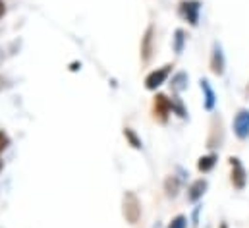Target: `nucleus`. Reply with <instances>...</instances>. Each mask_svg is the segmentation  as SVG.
<instances>
[{
    "mask_svg": "<svg viewBox=\"0 0 249 228\" xmlns=\"http://www.w3.org/2000/svg\"><path fill=\"white\" fill-rule=\"evenodd\" d=\"M8 145H10V137H8L4 132H0V153H2Z\"/></svg>",
    "mask_w": 249,
    "mask_h": 228,
    "instance_id": "f3484780",
    "label": "nucleus"
},
{
    "mask_svg": "<svg viewBox=\"0 0 249 228\" xmlns=\"http://www.w3.org/2000/svg\"><path fill=\"white\" fill-rule=\"evenodd\" d=\"M216 165V155H207V157H201L199 159V171L201 172H209L213 171V167Z\"/></svg>",
    "mask_w": 249,
    "mask_h": 228,
    "instance_id": "9b49d317",
    "label": "nucleus"
},
{
    "mask_svg": "<svg viewBox=\"0 0 249 228\" xmlns=\"http://www.w3.org/2000/svg\"><path fill=\"white\" fill-rule=\"evenodd\" d=\"M0 171H2V163H0Z\"/></svg>",
    "mask_w": 249,
    "mask_h": 228,
    "instance_id": "aec40b11",
    "label": "nucleus"
},
{
    "mask_svg": "<svg viewBox=\"0 0 249 228\" xmlns=\"http://www.w3.org/2000/svg\"><path fill=\"white\" fill-rule=\"evenodd\" d=\"M220 228H228V225H226V223H222V225H220Z\"/></svg>",
    "mask_w": 249,
    "mask_h": 228,
    "instance_id": "6ab92c4d",
    "label": "nucleus"
},
{
    "mask_svg": "<svg viewBox=\"0 0 249 228\" xmlns=\"http://www.w3.org/2000/svg\"><path fill=\"white\" fill-rule=\"evenodd\" d=\"M168 228H187V219L184 215H178L172 223H170V227Z\"/></svg>",
    "mask_w": 249,
    "mask_h": 228,
    "instance_id": "dca6fc26",
    "label": "nucleus"
},
{
    "mask_svg": "<svg viewBox=\"0 0 249 228\" xmlns=\"http://www.w3.org/2000/svg\"><path fill=\"white\" fill-rule=\"evenodd\" d=\"M211 68H213V72L218 74V76L224 72V57H222V49H220V45H214V49H213Z\"/></svg>",
    "mask_w": 249,
    "mask_h": 228,
    "instance_id": "6e6552de",
    "label": "nucleus"
},
{
    "mask_svg": "<svg viewBox=\"0 0 249 228\" xmlns=\"http://www.w3.org/2000/svg\"><path fill=\"white\" fill-rule=\"evenodd\" d=\"M205 190H207V182H205V180H197V182H193L191 188H189V193H187L189 201H193V203L199 201V199L203 197Z\"/></svg>",
    "mask_w": 249,
    "mask_h": 228,
    "instance_id": "9d476101",
    "label": "nucleus"
},
{
    "mask_svg": "<svg viewBox=\"0 0 249 228\" xmlns=\"http://www.w3.org/2000/svg\"><path fill=\"white\" fill-rule=\"evenodd\" d=\"M234 133L240 139L249 137V111H240L234 118Z\"/></svg>",
    "mask_w": 249,
    "mask_h": 228,
    "instance_id": "39448f33",
    "label": "nucleus"
},
{
    "mask_svg": "<svg viewBox=\"0 0 249 228\" xmlns=\"http://www.w3.org/2000/svg\"><path fill=\"white\" fill-rule=\"evenodd\" d=\"M199 10H201V4L197 0H184L180 4L182 16L186 18L191 25H197V21H199Z\"/></svg>",
    "mask_w": 249,
    "mask_h": 228,
    "instance_id": "20e7f679",
    "label": "nucleus"
},
{
    "mask_svg": "<svg viewBox=\"0 0 249 228\" xmlns=\"http://www.w3.org/2000/svg\"><path fill=\"white\" fill-rule=\"evenodd\" d=\"M124 135H125V139L129 141V145H131V147H135V149H141V139L137 137V133H135L133 130L125 128V130H124Z\"/></svg>",
    "mask_w": 249,
    "mask_h": 228,
    "instance_id": "4468645a",
    "label": "nucleus"
},
{
    "mask_svg": "<svg viewBox=\"0 0 249 228\" xmlns=\"http://www.w3.org/2000/svg\"><path fill=\"white\" fill-rule=\"evenodd\" d=\"M124 217L125 221L131 223V225H135L141 217V203H139L137 195L131 193V191L124 193Z\"/></svg>",
    "mask_w": 249,
    "mask_h": 228,
    "instance_id": "f257e3e1",
    "label": "nucleus"
},
{
    "mask_svg": "<svg viewBox=\"0 0 249 228\" xmlns=\"http://www.w3.org/2000/svg\"><path fill=\"white\" fill-rule=\"evenodd\" d=\"M155 228H160V227H159V225H157V227H155Z\"/></svg>",
    "mask_w": 249,
    "mask_h": 228,
    "instance_id": "412c9836",
    "label": "nucleus"
},
{
    "mask_svg": "<svg viewBox=\"0 0 249 228\" xmlns=\"http://www.w3.org/2000/svg\"><path fill=\"white\" fill-rule=\"evenodd\" d=\"M178 186H180V184H178V180H176L174 176L168 178V180H166V191H168V195H176V193H178Z\"/></svg>",
    "mask_w": 249,
    "mask_h": 228,
    "instance_id": "2eb2a0df",
    "label": "nucleus"
},
{
    "mask_svg": "<svg viewBox=\"0 0 249 228\" xmlns=\"http://www.w3.org/2000/svg\"><path fill=\"white\" fill-rule=\"evenodd\" d=\"M184 43H186V33L182 29H176V33H174V51L178 55L184 51Z\"/></svg>",
    "mask_w": 249,
    "mask_h": 228,
    "instance_id": "f8f14e48",
    "label": "nucleus"
},
{
    "mask_svg": "<svg viewBox=\"0 0 249 228\" xmlns=\"http://www.w3.org/2000/svg\"><path fill=\"white\" fill-rule=\"evenodd\" d=\"M186 83H187V76L184 72H180V74L172 79V89H174V91H184L187 87Z\"/></svg>",
    "mask_w": 249,
    "mask_h": 228,
    "instance_id": "ddd939ff",
    "label": "nucleus"
},
{
    "mask_svg": "<svg viewBox=\"0 0 249 228\" xmlns=\"http://www.w3.org/2000/svg\"><path fill=\"white\" fill-rule=\"evenodd\" d=\"M172 113V101L166 97V95H157L155 97V114L164 122L168 118V114Z\"/></svg>",
    "mask_w": 249,
    "mask_h": 228,
    "instance_id": "423d86ee",
    "label": "nucleus"
},
{
    "mask_svg": "<svg viewBox=\"0 0 249 228\" xmlns=\"http://www.w3.org/2000/svg\"><path fill=\"white\" fill-rule=\"evenodd\" d=\"M151 53H153V27H149L145 31L143 41H141V58H143V62H149Z\"/></svg>",
    "mask_w": 249,
    "mask_h": 228,
    "instance_id": "0eeeda50",
    "label": "nucleus"
},
{
    "mask_svg": "<svg viewBox=\"0 0 249 228\" xmlns=\"http://www.w3.org/2000/svg\"><path fill=\"white\" fill-rule=\"evenodd\" d=\"M170 70H172V66H170V64H166V66L157 68L155 72H151V74L147 76V79H145V87H147L149 91H153V89L160 87V85L166 81V77L170 76Z\"/></svg>",
    "mask_w": 249,
    "mask_h": 228,
    "instance_id": "f03ea898",
    "label": "nucleus"
},
{
    "mask_svg": "<svg viewBox=\"0 0 249 228\" xmlns=\"http://www.w3.org/2000/svg\"><path fill=\"white\" fill-rule=\"evenodd\" d=\"M2 14H4V2L0 0V16H2Z\"/></svg>",
    "mask_w": 249,
    "mask_h": 228,
    "instance_id": "a211bd4d",
    "label": "nucleus"
},
{
    "mask_svg": "<svg viewBox=\"0 0 249 228\" xmlns=\"http://www.w3.org/2000/svg\"><path fill=\"white\" fill-rule=\"evenodd\" d=\"M230 165H232V184H234V188L244 190L246 188V182H248V174H246V169H244L242 161L238 157H232L230 159Z\"/></svg>",
    "mask_w": 249,
    "mask_h": 228,
    "instance_id": "7ed1b4c3",
    "label": "nucleus"
},
{
    "mask_svg": "<svg viewBox=\"0 0 249 228\" xmlns=\"http://www.w3.org/2000/svg\"><path fill=\"white\" fill-rule=\"evenodd\" d=\"M201 89L205 93V109L207 111H213L214 109V103H216V97H214V91H213L211 83L207 79H201Z\"/></svg>",
    "mask_w": 249,
    "mask_h": 228,
    "instance_id": "1a4fd4ad",
    "label": "nucleus"
}]
</instances>
